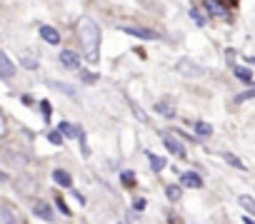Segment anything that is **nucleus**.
Returning a JSON list of instances; mask_svg holds the SVG:
<instances>
[{
    "instance_id": "nucleus-1",
    "label": "nucleus",
    "mask_w": 255,
    "mask_h": 224,
    "mask_svg": "<svg viewBox=\"0 0 255 224\" xmlns=\"http://www.w3.org/2000/svg\"><path fill=\"white\" fill-rule=\"evenodd\" d=\"M75 30H78V37H80V45H83L85 60L98 62V57H100V28H98V22L88 15H83L78 20Z\"/></svg>"
},
{
    "instance_id": "nucleus-2",
    "label": "nucleus",
    "mask_w": 255,
    "mask_h": 224,
    "mask_svg": "<svg viewBox=\"0 0 255 224\" xmlns=\"http://www.w3.org/2000/svg\"><path fill=\"white\" fill-rule=\"evenodd\" d=\"M175 70H178L180 75H185V77H198V75H203V67L195 65V62H190V60H180V62L175 65Z\"/></svg>"
},
{
    "instance_id": "nucleus-3",
    "label": "nucleus",
    "mask_w": 255,
    "mask_h": 224,
    "mask_svg": "<svg viewBox=\"0 0 255 224\" xmlns=\"http://www.w3.org/2000/svg\"><path fill=\"white\" fill-rule=\"evenodd\" d=\"M163 142H165L168 152H173L178 157H185V147H183V142L178 137H173V134H163Z\"/></svg>"
},
{
    "instance_id": "nucleus-4",
    "label": "nucleus",
    "mask_w": 255,
    "mask_h": 224,
    "mask_svg": "<svg viewBox=\"0 0 255 224\" xmlns=\"http://www.w3.org/2000/svg\"><path fill=\"white\" fill-rule=\"evenodd\" d=\"M123 33L133 35V37H140V40H158L160 37L155 30H148V28H123Z\"/></svg>"
},
{
    "instance_id": "nucleus-5",
    "label": "nucleus",
    "mask_w": 255,
    "mask_h": 224,
    "mask_svg": "<svg viewBox=\"0 0 255 224\" xmlns=\"http://www.w3.org/2000/svg\"><path fill=\"white\" fill-rule=\"evenodd\" d=\"M15 75V65H13V60L5 55V53H0V77L3 80H10Z\"/></svg>"
},
{
    "instance_id": "nucleus-6",
    "label": "nucleus",
    "mask_w": 255,
    "mask_h": 224,
    "mask_svg": "<svg viewBox=\"0 0 255 224\" xmlns=\"http://www.w3.org/2000/svg\"><path fill=\"white\" fill-rule=\"evenodd\" d=\"M60 62L68 67V70H78L80 67V57H78V53H73V50H63L60 53Z\"/></svg>"
},
{
    "instance_id": "nucleus-7",
    "label": "nucleus",
    "mask_w": 255,
    "mask_h": 224,
    "mask_svg": "<svg viewBox=\"0 0 255 224\" xmlns=\"http://www.w3.org/2000/svg\"><path fill=\"white\" fill-rule=\"evenodd\" d=\"M205 8L212 13V15H220V18H228V8H225V3L223 0H205Z\"/></svg>"
},
{
    "instance_id": "nucleus-8",
    "label": "nucleus",
    "mask_w": 255,
    "mask_h": 224,
    "mask_svg": "<svg viewBox=\"0 0 255 224\" xmlns=\"http://www.w3.org/2000/svg\"><path fill=\"white\" fill-rule=\"evenodd\" d=\"M40 37L45 40L48 45H58V42H60V33H58L55 28H50V25H42V28H40Z\"/></svg>"
},
{
    "instance_id": "nucleus-9",
    "label": "nucleus",
    "mask_w": 255,
    "mask_h": 224,
    "mask_svg": "<svg viewBox=\"0 0 255 224\" xmlns=\"http://www.w3.org/2000/svg\"><path fill=\"white\" fill-rule=\"evenodd\" d=\"M33 212H35V217L45 219V222L53 219V209H50V205H45V202H35V205H33Z\"/></svg>"
},
{
    "instance_id": "nucleus-10",
    "label": "nucleus",
    "mask_w": 255,
    "mask_h": 224,
    "mask_svg": "<svg viewBox=\"0 0 255 224\" xmlns=\"http://www.w3.org/2000/svg\"><path fill=\"white\" fill-rule=\"evenodd\" d=\"M183 185L198 189V187H203V179H200V174H195V172H183Z\"/></svg>"
},
{
    "instance_id": "nucleus-11",
    "label": "nucleus",
    "mask_w": 255,
    "mask_h": 224,
    "mask_svg": "<svg viewBox=\"0 0 255 224\" xmlns=\"http://www.w3.org/2000/svg\"><path fill=\"white\" fill-rule=\"evenodd\" d=\"M53 179H55V185H60V187H70L73 185V177L65 169H55L53 172Z\"/></svg>"
},
{
    "instance_id": "nucleus-12",
    "label": "nucleus",
    "mask_w": 255,
    "mask_h": 224,
    "mask_svg": "<svg viewBox=\"0 0 255 224\" xmlns=\"http://www.w3.org/2000/svg\"><path fill=\"white\" fill-rule=\"evenodd\" d=\"M58 130L63 132V137H73V140L80 134V127H75V125H70V122H60Z\"/></svg>"
},
{
    "instance_id": "nucleus-13",
    "label": "nucleus",
    "mask_w": 255,
    "mask_h": 224,
    "mask_svg": "<svg viewBox=\"0 0 255 224\" xmlns=\"http://www.w3.org/2000/svg\"><path fill=\"white\" fill-rule=\"evenodd\" d=\"M155 110L160 112V115H165V117H173V115H175V107L170 105L168 100H160V102H155Z\"/></svg>"
},
{
    "instance_id": "nucleus-14",
    "label": "nucleus",
    "mask_w": 255,
    "mask_h": 224,
    "mask_svg": "<svg viewBox=\"0 0 255 224\" xmlns=\"http://www.w3.org/2000/svg\"><path fill=\"white\" fill-rule=\"evenodd\" d=\"M238 205H240L243 209H248L250 214H255V199H253V197H248V194H240V197H238Z\"/></svg>"
},
{
    "instance_id": "nucleus-15",
    "label": "nucleus",
    "mask_w": 255,
    "mask_h": 224,
    "mask_svg": "<svg viewBox=\"0 0 255 224\" xmlns=\"http://www.w3.org/2000/svg\"><path fill=\"white\" fill-rule=\"evenodd\" d=\"M193 127H195V132L200 134V137H210V134H212V127L208 122H195Z\"/></svg>"
},
{
    "instance_id": "nucleus-16",
    "label": "nucleus",
    "mask_w": 255,
    "mask_h": 224,
    "mask_svg": "<svg viewBox=\"0 0 255 224\" xmlns=\"http://www.w3.org/2000/svg\"><path fill=\"white\" fill-rule=\"evenodd\" d=\"M120 182H123L125 187H133V185H135V172H130V169L120 172Z\"/></svg>"
},
{
    "instance_id": "nucleus-17",
    "label": "nucleus",
    "mask_w": 255,
    "mask_h": 224,
    "mask_svg": "<svg viewBox=\"0 0 255 224\" xmlns=\"http://www.w3.org/2000/svg\"><path fill=\"white\" fill-rule=\"evenodd\" d=\"M235 77L243 80V82H250L253 80V73L248 70V67H235Z\"/></svg>"
},
{
    "instance_id": "nucleus-18",
    "label": "nucleus",
    "mask_w": 255,
    "mask_h": 224,
    "mask_svg": "<svg viewBox=\"0 0 255 224\" xmlns=\"http://www.w3.org/2000/svg\"><path fill=\"white\" fill-rule=\"evenodd\" d=\"M50 87H55V90H63L65 95H75V87H73V85H65V82H50Z\"/></svg>"
},
{
    "instance_id": "nucleus-19",
    "label": "nucleus",
    "mask_w": 255,
    "mask_h": 224,
    "mask_svg": "<svg viewBox=\"0 0 255 224\" xmlns=\"http://www.w3.org/2000/svg\"><path fill=\"white\" fill-rule=\"evenodd\" d=\"M150 167L158 172V169H163V167H165V160H163V157H155V154H150Z\"/></svg>"
},
{
    "instance_id": "nucleus-20",
    "label": "nucleus",
    "mask_w": 255,
    "mask_h": 224,
    "mask_svg": "<svg viewBox=\"0 0 255 224\" xmlns=\"http://www.w3.org/2000/svg\"><path fill=\"white\" fill-rule=\"evenodd\" d=\"M128 102H130V107H133V112H135V117H138L140 122H148V117H145V112H143V110H140V107H138V105H135L133 100H128Z\"/></svg>"
},
{
    "instance_id": "nucleus-21",
    "label": "nucleus",
    "mask_w": 255,
    "mask_h": 224,
    "mask_svg": "<svg viewBox=\"0 0 255 224\" xmlns=\"http://www.w3.org/2000/svg\"><path fill=\"white\" fill-rule=\"evenodd\" d=\"M223 157H225V160H228L233 167H238V169H245V167H243V162L238 160V157H233V154H228V152H223Z\"/></svg>"
},
{
    "instance_id": "nucleus-22",
    "label": "nucleus",
    "mask_w": 255,
    "mask_h": 224,
    "mask_svg": "<svg viewBox=\"0 0 255 224\" xmlns=\"http://www.w3.org/2000/svg\"><path fill=\"white\" fill-rule=\"evenodd\" d=\"M165 192H168V199H170V202H175V199H180V187H168Z\"/></svg>"
},
{
    "instance_id": "nucleus-23",
    "label": "nucleus",
    "mask_w": 255,
    "mask_h": 224,
    "mask_svg": "<svg viewBox=\"0 0 255 224\" xmlns=\"http://www.w3.org/2000/svg\"><path fill=\"white\" fill-rule=\"evenodd\" d=\"M48 140H50L53 145H63V132H60V130H58V132H50Z\"/></svg>"
},
{
    "instance_id": "nucleus-24",
    "label": "nucleus",
    "mask_w": 255,
    "mask_h": 224,
    "mask_svg": "<svg viewBox=\"0 0 255 224\" xmlns=\"http://www.w3.org/2000/svg\"><path fill=\"white\" fill-rule=\"evenodd\" d=\"M190 18H193V20H195V25H205V18H203V15H200V13L195 10V8H193V10H190Z\"/></svg>"
},
{
    "instance_id": "nucleus-25",
    "label": "nucleus",
    "mask_w": 255,
    "mask_h": 224,
    "mask_svg": "<svg viewBox=\"0 0 255 224\" xmlns=\"http://www.w3.org/2000/svg\"><path fill=\"white\" fill-rule=\"evenodd\" d=\"M40 110H42V117L50 120V102H48V100H42V102H40Z\"/></svg>"
},
{
    "instance_id": "nucleus-26",
    "label": "nucleus",
    "mask_w": 255,
    "mask_h": 224,
    "mask_svg": "<svg viewBox=\"0 0 255 224\" xmlns=\"http://www.w3.org/2000/svg\"><path fill=\"white\" fill-rule=\"evenodd\" d=\"M55 205H58V209H60V212H63V214H68V217H70V214H73V212H70V209H68V207H65V202H63V199H60V197H55Z\"/></svg>"
},
{
    "instance_id": "nucleus-27",
    "label": "nucleus",
    "mask_w": 255,
    "mask_h": 224,
    "mask_svg": "<svg viewBox=\"0 0 255 224\" xmlns=\"http://www.w3.org/2000/svg\"><path fill=\"white\" fill-rule=\"evenodd\" d=\"M250 97H255V90H248V93H243V95H235V102H245Z\"/></svg>"
},
{
    "instance_id": "nucleus-28",
    "label": "nucleus",
    "mask_w": 255,
    "mask_h": 224,
    "mask_svg": "<svg viewBox=\"0 0 255 224\" xmlns=\"http://www.w3.org/2000/svg\"><path fill=\"white\" fill-rule=\"evenodd\" d=\"M23 65H28V67H35V65H38V60H33L30 55H25V53H23Z\"/></svg>"
},
{
    "instance_id": "nucleus-29",
    "label": "nucleus",
    "mask_w": 255,
    "mask_h": 224,
    "mask_svg": "<svg viewBox=\"0 0 255 224\" xmlns=\"http://www.w3.org/2000/svg\"><path fill=\"white\" fill-rule=\"evenodd\" d=\"M8 132V125H5V117H3V112H0V137Z\"/></svg>"
},
{
    "instance_id": "nucleus-30",
    "label": "nucleus",
    "mask_w": 255,
    "mask_h": 224,
    "mask_svg": "<svg viewBox=\"0 0 255 224\" xmlns=\"http://www.w3.org/2000/svg\"><path fill=\"white\" fill-rule=\"evenodd\" d=\"M83 80H85V82H95V80H98V75H90V73H83Z\"/></svg>"
},
{
    "instance_id": "nucleus-31",
    "label": "nucleus",
    "mask_w": 255,
    "mask_h": 224,
    "mask_svg": "<svg viewBox=\"0 0 255 224\" xmlns=\"http://www.w3.org/2000/svg\"><path fill=\"white\" fill-rule=\"evenodd\" d=\"M0 214H3V209H0Z\"/></svg>"
}]
</instances>
